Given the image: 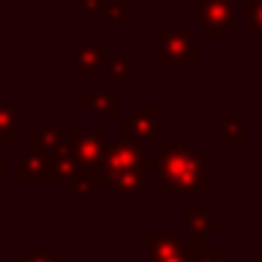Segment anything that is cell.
<instances>
[{
    "label": "cell",
    "instance_id": "obj_5",
    "mask_svg": "<svg viewBox=\"0 0 262 262\" xmlns=\"http://www.w3.org/2000/svg\"><path fill=\"white\" fill-rule=\"evenodd\" d=\"M96 110H99V116H113L116 113V99H113V93L110 91H102V93H96Z\"/></svg>",
    "mask_w": 262,
    "mask_h": 262
},
{
    "label": "cell",
    "instance_id": "obj_9",
    "mask_svg": "<svg viewBox=\"0 0 262 262\" xmlns=\"http://www.w3.org/2000/svg\"><path fill=\"white\" fill-rule=\"evenodd\" d=\"M226 133H228V136H237L234 141H245V124H243L239 119L228 121V124H226Z\"/></svg>",
    "mask_w": 262,
    "mask_h": 262
},
{
    "label": "cell",
    "instance_id": "obj_6",
    "mask_svg": "<svg viewBox=\"0 0 262 262\" xmlns=\"http://www.w3.org/2000/svg\"><path fill=\"white\" fill-rule=\"evenodd\" d=\"M110 76H113V79H127V76H130V57L110 59Z\"/></svg>",
    "mask_w": 262,
    "mask_h": 262
},
{
    "label": "cell",
    "instance_id": "obj_8",
    "mask_svg": "<svg viewBox=\"0 0 262 262\" xmlns=\"http://www.w3.org/2000/svg\"><path fill=\"white\" fill-rule=\"evenodd\" d=\"M124 14H130V3H104V17H107L110 23H116V20L124 17Z\"/></svg>",
    "mask_w": 262,
    "mask_h": 262
},
{
    "label": "cell",
    "instance_id": "obj_3",
    "mask_svg": "<svg viewBox=\"0 0 262 262\" xmlns=\"http://www.w3.org/2000/svg\"><path fill=\"white\" fill-rule=\"evenodd\" d=\"M104 59H107V46H104L102 40H91V42H82V48L71 57V62L76 65V71H79L85 79H91L93 71H96Z\"/></svg>",
    "mask_w": 262,
    "mask_h": 262
},
{
    "label": "cell",
    "instance_id": "obj_2",
    "mask_svg": "<svg viewBox=\"0 0 262 262\" xmlns=\"http://www.w3.org/2000/svg\"><path fill=\"white\" fill-rule=\"evenodd\" d=\"M198 20L206 26L211 40H220L223 31L237 20V9L228 0H198Z\"/></svg>",
    "mask_w": 262,
    "mask_h": 262
},
{
    "label": "cell",
    "instance_id": "obj_4",
    "mask_svg": "<svg viewBox=\"0 0 262 262\" xmlns=\"http://www.w3.org/2000/svg\"><path fill=\"white\" fill-rule=\"evenodd\" d=\"M124 130L136 133V136H141V138H149L155 133V110L152 107H138L136 113L124 121Z\"/></svg>",
    "mask_w": 262,
    "mask_h": 262
},
{
    "label": "cell",
    "instance_id": "obj_10",
    "mask_svg": "<svg viewBox=\"0 0 262 262\" xmlns=\"http://www.w3.org/2000/svg\"><path fill=\"white\" fill-rule=\"evenodd\" d=\"M85 9L88 12H99V9H104V0H85Z\"/></svg>",
    "mask_w": 262,
    "mask_h": 262
},
{
    "label": "cell",
    "instance_id": "obj_1",
    "mask_svg": "<svg viewBox=\"0 0 262 262\" xmlns=\"http://www.w3.org/2000/svg\"><path fill=\"white\" fill-rule=\"evenodd\" d=\"M198 34L194 29H161L158 31V62L161 65H194Z\"/></svg>",
    "mask_w": 262,
    "mask_h": 262
},
{
    "label": "cell",
    "instance_id": "obj_11",
    "mask_svg": "<svg viewBox=\"0 0 262 262\" xmlns=\"http://www.w3.org/2000/svg\"><path fill=\"white\" fill-rule=\"evenodd\" d=\"M0 23H3V3H0Z\"/></svg>",
    "mask_w": 262,
    "mask_h": 262
},
{
    "label": "cell",
    "instance_id": "obj_7",
    "mask_svg": "<svg viewBox=\"0 0 262 262\" xmlns=\"http://www.w3.org/2000/svg\"><path fill=\"white\" fill-rule=\"evenodd\" d=\"M248 23L256 34H262V0H251L248 6Z\"/></svg>",
    "mask_w": 262,
    "mask_h": 262
}]
</instances>
